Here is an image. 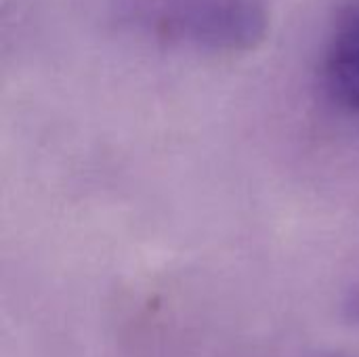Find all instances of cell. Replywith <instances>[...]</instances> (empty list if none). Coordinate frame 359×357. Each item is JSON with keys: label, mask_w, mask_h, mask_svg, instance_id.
Returning <instances> with one entry per match:
<instances>
[{"label": "cell", "mask_w": 359, "mask_h": 357, "mask_svg": "<svg viewBox=\"0 0 359 357\" xmlns=\"http://www.w3.org/2000/svg\"><path fill=\"white\" fill-rule=\"evenodd\" d=\"M145 13L160 34L210 48H248L265 29L257 0H151Z\"/></svg>", "instance_id": "6da1fadb"}, {"label": "cell", "mask_w": 359, "mask_h": 357, "mask_svg": "<svg viewBox=\"0 0 359 357\" xmlns=\"http://www.w3.org/2000/svg\"><path fill=\"white\" fill-rule=\"evenodd\" d=\"M324 86L343 109L359 114V2L341 11L324 55Z\"/></svg>", "instance_id": "7a4b0ae2"}, {"label": "cell", "mask_w": 359, "mask_h": 357, "mask_svg": "<svg viewBox=\"0 0 359 357\" xmlns=\"http://www.w3.org/2000/svg\"><path fill=\"white\" fill-rule=\"evenodd\" d=\"M347 309H349V316H351V320L355 322L359 326V292H355L351 299H349V303H347Z\"/></svg>", "instance_id": "3957f363"}]
</instances>
